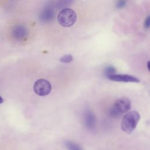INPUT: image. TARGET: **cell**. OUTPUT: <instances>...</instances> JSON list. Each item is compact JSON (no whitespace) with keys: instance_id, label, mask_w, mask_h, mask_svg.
<instances>
[{"instance_id":"obj_11","label":"cell","mask_w":150,"mask_h":150,"mask_svg":"<svg viewBox=\"0 0 150 150\" xmlns=\"http://www.w3.org/2000/svg\"><path fill=\"white\" fill-rule=\"evenodd\" d=\"M60 62L64 63H70L73 60V56L71 54H66L60 59Z\"/></svg>"},{"instance_id":"obj_15","label":"cell","mask_w":150,"mask_h":150,"mask_svg":"<svg viewBox=\"0 0 150 150\" xmlns=\"http://www.w3.org/2000/svg\"><path fill=\"white\" fill-rule=\"evenodd\" d=\"M147 69L148 70H149V61L147 62Z\"/></svg>"},{"instance_id":"obj_14","label":"cell","mask_w":150,"mask_h":150,"mask_svg":"<svg viewBox=\"0 0 150 150\" xmlns=\"http://www.w3.org/2000/svg\"><path fill=\"white\" fill-rule=\"evenodd\" d=\"M4 102V99L2 98V97L0 96V104H2Z\"/></svg>"},{"instance_id":"obj_12","label":"cell","mask_w":150,"mask_h":150,"mask_svg":"<svg viewBox=\"0 0 150 150\" xmlns=\"http://www.w3.org/2000/svg\"><path fill=\"white\" fill-rule=\"evenodd\" d=\"M126 4V1H119L118 2H117L116 3V8H118V9H120V8H123Z\"/></svg>"},{"instance_id":"obj_8","label":"cell","mask_w":150,"mask_h":150,"mask_svg":"<svg viewBox=\"0 0 150 150\" xmlns=\"http://www.w3.org/2000/svg\"><path fill=\"white\" fill-rule=\"evenodd\" d=\"M84 122L86 127L90 130H93L95 128L96 122V116L94 114L89 110H87L84 112Z\"/></svg>"},{"instance_id":"obj_5","label":"cell","mask_w":150,"mask_h":150,"mask_svg":"<svg viewBox=\"0 0 150 150\" xmlns=\"http://www.w3.org/2000/svg\"><path fill=\"white\" fill-rule=\"evenodd\" d=\"M12 35L17 40H24L28 36V29L22 25H15L12 29Z\"/></svg>"},{"instance_id":"obj_9","label":"cell","mask_w":150,"mask_h":150,"mask_svg":"<svg viewBox=\"0 0 150 150\" xmlns=\"http://www.w3.org/2000/svg\"><path fill=\"white\" fill-rule=\"evenodd\" d=\"M65 145L69 150H83L79 144L71 141H67Z\"/></svg>"},{"instance_id":"obj_10","label":"cell","mask_w":150,"mask_h":150,"mask_svg":"<svg viewBox=\"0 0 150 150\" xmlns=\"http://www.w3.org/2000/svg\"><path fill=\"white\" fill-rule=\"evenodd\" d=\"M115 69L114 68V66H111V65H109V66H107L105 69H104V76L107 78L108 76L112 75V74H115Z\"/></svg>"},{"instance_id":"obj_4","label":"cell","mask_w":150,"mask_h":150,"mask_svg":"<svg viewBox=\"0 0 150 150\" xmlns=\"http://www.w3.org/2000/svg\"><path fill=\"white\" fill-rule=\"evenodd\" d=\"M52 90V86L49 81L44 79L37 80L33 84L34 92L38 96H45L48 95Z\"/></svg>"},{"instance_id":"obj_2","label":"cell","mask_w":150,"mask_h":150,"mask_svg":"<svg viewBox=\"0 0 150 150\" xmlns=\"http://www.w3.org/2000/svg\"><path fill=\"white\" fill-rule=\"evenodd\" d=\"M140 118V115L137 111H131L127 112L122 120L121 129L128 134H131L136 128Z\"/></svg>"},{"instance_id":"obj_7","label":"cell","mask_w":150,"mask_h":150,"mask_svg":"<svg viewBox=\"0 0 150 150\" xmlns=\"http://www.w3.org/2000/svg\"><path fill=\"white\" fill-rule=\"evenodd\" d=\"M54 17V10L52 6L49 5L45 6L39 14V20L42 23L49 22L53 20Z\"/></svg>"},{"instance_id":"obj_6","label":"cell","mask_w":150,"mask_h":150,"mask_svg":"<svg viewBox=\"0 0 150 150\" xmlns=\"http://www.w3.org/2000/svg\"><path fill=\"white\" fill-rule=\"evenodd\" d=\"M108 79H109L111 81H118V82H132V83H139L140 81L139 80L129 74H112L107 77Z\"/></svg>"},{"instance_id":"obj_13","label":"cell","mask_w":150,"mask_h":150,"mask_svg":"<svg viewBox=\"0 0 150 150\" xmlns=\"http://www.w3.org/2000/svg\"><path fill=\"white\" fill-rule=\"evenodd\" d=\"M144 26L145 29H148L149 28V26H150V17H149V16H148L145 18V19L144 21Z\"/></svg>"},{"instance_id":"obj_3","label":"cell","mask_w":150,"mask_h":150,"mask_svg":"<svg viewBox=\"0 0 150 150\" xmlns=\"http://www.w3.org/2000/svg\"><path fill=\"white\" fill-rule=\"evenodd\" d=\"M57 21L63 27H70L77 21L76 12L70 8H64L58 14Z\"/></svg>"},{"instance_id":"obj_1","label":"cell","mask_w":150,"mask_h":150,"mask_svg":"<svg viewBox=\"0 0 150 150\" xmlns=\"http://www.w3.org/2000/svg\"><path fill=\"white\" fill-rule=\"evenodd\" d=\"M131 107V103L127 97L117 99L109 110V114L111 117L118 118L127 112Z\"/></svg>"}]
</instances>
